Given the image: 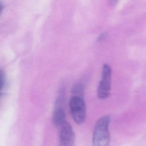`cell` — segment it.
Returning <instances> with one entry per match:
<instances>
[{"mask_svg":"<svg viewBox=\"0 0 146 146\" xmlns=\"http://www.w3.org/2000/svg\"><path fill=\"white\" fill-rule=\"evenodd\" d=\"M112 71L108 64H104L102 68V79L98 88V96L100 99H106L111 91Z\"/></svg>","mask_w":146,"mask_h":146,"instance_id":"obj_3","label":"cell"},{"mask_svg":"<svg viewBox=\"0 0 146 146\" xmlns=\"http://www.w3.org/2000/svg\"><path fill=\"white\" fill-rule=\"evenodd\" d=\"M59 130V146H73L75 137L71 126L66 123Z\"/></svg>","mask_w":146,"mask_h":146,"instance_id":"obj_4","label":"cell"},{"mask_svg":"<svg viewBox=\"0 0 146 146\" xmlns=\"http://www.w3.org/2000/svg\"><path fill=\"white\" fill-rule=\"evenodd\" d=\"M110 122L109 116L100 117L96 123L94 132L93 146H108L110 142L108 126Z\"/></svg>","mask_w":146,"mask_h":146,"instance_id":"obj_1","label":"cell"},{"mask_svg":"<svg viewBox=\"0 0 146 146\" xmlns=\"http://www.w3.org/2000/svg\"><path fill=\"white\" fill-rule=\"evenodd\" d=\"M52 119L54 125L58 128H60L67 123L66 120L65 112L62 108H58L55 110Z\"/></svg>","mask_w":146,"mask_h":146,"instance_id":"obj_5","label":"cell"},{"mask_svg":"<svg viewBox=\"0 0 146 146\" xmlns=\"http://www.w3.org/2000/svg\"><path fill=\"white\" fill-rule=\"evenodd\" d=\"M72 116L76 124H81L86 119V107L84 99L81 96H72L69 103Z\"/></svg>","mask_w":146,"mask_h":146,"instance_id":"obj_2","label":"cell"},{"mask_svg":"<svg viewBox=\"0 0 146 146\" xmlns=\"http://www.w3.org/2000/svg\"><path fill=\"white\" fill-rule=\"evenodd\" d=\"M6 80L5 75L3 71L1 70V95H2L4 88H5L6 83Z\"/></svg>","mask_w":146,"mask_h":146,"instance_id":"obj_6","label":"cell"}]
</instances>
